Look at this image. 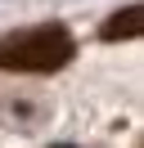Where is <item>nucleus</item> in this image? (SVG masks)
Instances as JSON below:
<instances>
[{"label":"nucleus","mask_w":144,"mask_h":148,"mask_svg":"<svg viewBox=\"0 0 144 148\" xmlns=\"http://www.w3.org/2000/svg\"><path fill=\"white\" fill-rule=\"evenodd\" d=\"M72 36L59 23H45V27H23L14 36L0 40V67L5 72H59L72 58Z\"/></svg>","instance_id":"1"},{"label":"nucleus","mask_w":144,"mask_h":148,"mask_svg":"<svg viewBox=\"0 0 144 148\" xmlns=\"http://www.w3.org/2000/svg\"><path fill=\"white\" fill-rule=\"evenodd\" d=\"M117 36H140V9H126L104 23V40H117Z\"/></svg>","instance_id":"2"}]
</instances>
